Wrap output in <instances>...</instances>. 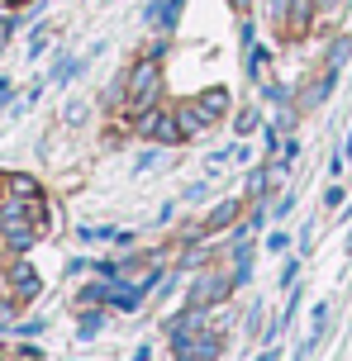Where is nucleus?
<instances>
[{
    "instance_id": "nucleus-1",
    "label": "nucleus",
    "mask_w": 352,
    "mask_h": 361,
    "mask_svg": "<svg viewBox=\"0 0 352 361\" xmlns=\"http://www.w3.org/2000/svg\"><path fill=\"white\" fill-rule=\"evenodd\" d=\"M152 95H157V62L143 57V62L133 67V76H129V109L143 114V109L152 105Z\"/></svg>"
},
{
    "instance_id": "nucleus-2",
    "label": "nucleus",
    "mask_w": 352,
    "mask_h": 361,
    "mask_svg": "<svg viewBox=\"0 0 352 361\" xmlns=\"http://www.w3.org/2000/svg\"><path fill=\"white\" fill-rule=\"evenodd\" d=\"M0 228L10 238V247H19V252L34 243V219H24V204H19V200H10V204L0 209Z\"/></svg>"
},
{
    "instance_id": "nucleus-3",
    "label": "nucleus",
    "mask_w": 352,
    "mask_h": 361,
    "mask_svg": "<svg viewBox=\"0 0 352 361\" xmlns=\"http://www.w3.org/2000/svg\"><path fill=\"white\" fill-rule=\"evenodd\" d=\"M143 133H148V138H157V143H181V138H186V133H181V124H176L171 114H162V109L143 119Z\"/></svg>"
},
{
    "instance_id": "nucleus-4",
    "label": "nucleus",
    "mask_w": 352,
    "mask_h": 361,
    "mask_svg": "<svg viewBox=\"0 0 352 361\" xmlns=\"http://www.w3.org/2000/svg\"><path fill=\"white\" fill-rule=\"evenodd\" d=\"M229 286H233V281H219V276H214V281H205V286H195V290H190V309L219 305L224 295H229Z\"/></svg>"
},
{
    "instance_id": "nucleus-5",
    "label": "nucleus",
    "mask_w": 352,
    "mask_h": 361,
    "mask_svg": "<svg viewBox=\"0 0 352 361\" xmlns=\"http://www.w3.org/2000/svg\"><path fill=\"white\" fill-rule=\"evenodd\" d=\"M200 109L210 114V119H219L224 109H229V90H224V86H210V90H200Z\"/></svg>"
},
{
    "instance_id": "nucleus-6",
    "label": "nucleus",
    "mask_w": 352,
    "mask_h": 361,
    "mask_svg": "<svg viewBox=\"0 0 352 361\" xmlns=\"http://www.w3.org/2000/svg\"><path fill=\"white\" fill-rule=\"evenodd\" d=\"M176 124H181V133H200V128L210 124V114H205L200 105H190V109H181V114H176Z\"/></svg>"
},
{
    "instance_id": "nucleus-7",
    "label": "nucleus",
    "mask_w": 352,
    "mask_h": 361,
    "mask_svg": "<svg viewBox=\"0 0 352 361\" xmlns=\"http://www.w3.org/2000/svg\"><path fill=\"white\" fill-rule=\"evenodd\" d=\"M238 219V200H229V204H219L214 214H210V224H205V233H219L224 224H233Z\"/></svg>"
},
{
    "instance_id": "nucleus-8",
    "label": "nucleus",
    "mask_w": 352,
    "mask_h": 361,
    "mask_svg": "<svg viewBox=\"0 0 352 361\" xmlns=\"http://www.w3.org/2000/svg\"><path fill=\"white\" fill-rule=\"evenodd\" d=\"M15 290H19V300L38 295V276H34V267H15Z\"/></svg>"
},
{
    "instance_id": "nucleus-9",
    "label": "nucleus",
    "mask_w": 352,
    "mask_h": 361,
    "mask_svg": "<svg viewBox=\"0 0 352 361\" xmlns=\"http://www.w3.org/2000/svg\"><path fill=\"white\" fill-rule=\"evenodd\" d=\"M176 10H181V0H162V5H152L148 15H152V19H162V24H171V19H176Z\"/></svg>"
},
{
    "instance_id": "nucleus-10",
    "label": "nucleus",
    "mask_w": 352,
    "mask_h": 361,
    "mask_svg": "<svg viewBox=\"0 0 352 361\" xmlns=\"http://www.w3.org/2000/svg\"><path fill=\"white\" fill-rule=\"evenodd\" d=\"M15 195L34 200V195H38V185H34V180H29V176H15Z\"/></svg>"
},
{
    "instance_id": "nucleus-11",
    "label": "nucleus",
    "mask_w": 352,
    "mask_h": 361,
    "mask_svg": "<svg viewBox=\"0 0 352 361\" xmlns=\"http://www.w3.org/2000/svg\"><path fill=\"white\" fill-rule=\"evenodd\" d=\"M329 86H334V72L324 76V81H319L315 90H310V105H319V100H324V95H329Z\"/></svg>"
},
{
    "instance_id": "nucleus-12",
    "label": "nucleus",
    "mask_w": 352,
    "mask_h": 361,
    "mask_svg": "<svg viewBox=\"0 0 352 361\" xmlns=\"http://www.w3.org/2000/svg\"><path fill=\"white\" fill-rule=\"evenodd\" d=\"M95 328H100V314H86L81 319V338H95Z\"/></svg>"
},
{
    "instance_id": "nucleus-13",
    "label": "nucleus",
    "mask_w": 352,
    "mask_h": 361,
    "mask_svg": "<svg viewBox=\"0 0 352 361\" xmlns=\"http://www.w3.org/2000/svg\"><path fill=\"white\" fill-rule=\"evenodd\" d=\"M253 124H257V114H253V109H243V114H238V133H253Z\"/></svg>"
},
{
    "instance_id": "nucleus-14",
    "label": "nucleus",
    "mask_w": 352,
    "mask_h": 361,
    "mask_svg": "<svg viewBox=\"0 0 352 361\" xmlns=\"http://www.w3.org/2000/svg\"><path fill=\"white\" fill-rule=\"evenodd\" d=\"M29 219H34V228H48V209H43V204H34V209H29Z\"/></svg>"
},
{
    "instance_id": "nucleus-15",
    "label": "nucleus",
    "mask_w": 352,
    "mask_h": 361,
    "mask_svg": "<svg viewBox=\"0 0 352 361\" xmlns=\"http://www.w3.org/2000/svg\"><path fill=\"white\" fill-rule=\"evenodd\" d=\"M348 53H352V43H348V38H338V43H334V67H338V62H343Z\"/></svg>"
},
{
    "instance_id": "nucleus-16",
    "label": "nucleus",
    "mask_w": 352,
    "mask_h": 361,
    "mask_svg": "<svg viewBox=\"0 0 352 361\" xmlns=\"http://www.w3.org/2000/svg\"><path fill=\"white\" fill-rule=\"evenodd\" d=\"M262 72H267V53L257 48V53H253V76H262Z\"/></svg>"
},
{
    "instance_id": "nucleus-17",
    "label": "nucleus",
    "mask_w": 352,
    "mask_h": 361,
    "mask_svg": "<svg viewBox=\"0 0 352 361\" xmlns=\"http://www.w3.org/2000/svg\"><path fill=\"white\" fill-rule=\"evenodd\" d=\"M233 5H238V10H248V0H233Z\"/></svg>"
},
{
    "instance_id": "nucleus-18",
    "label": "nucleus",
    "mask_w": 352,
    "mask_h": 361,
    "mask_svg": "<svg viewBox=\"0 0 352 361\" xmlns=\"http://www.w3.org/2000/svg\"><path fill=\"white\" fill-rule=\"evenodd\" d=\"M319 5H334V0H319Z\"/></svg>"
}]
</instances>
